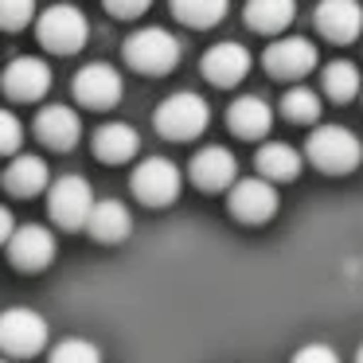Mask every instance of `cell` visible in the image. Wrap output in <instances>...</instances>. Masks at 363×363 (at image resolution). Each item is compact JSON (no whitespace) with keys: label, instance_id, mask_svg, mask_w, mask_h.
I'll use <instances>...</instances> for the list:
<instances>
[{"label":"cell","instance_id":"6da1fadb","mask_svg":"<svg viewBox=\"0 0 363 363\" xmlns=\"http://www.w3.org/2000/svg\"><path fill=\"white\" fill-rule=\"evenodd\" d=\"M305 157L313 160L320 172L344 176L363 160V145H359V137L344 125H316L305 141Z\"/></svg>","mask_w":363,"mask_h":363},{"label":"cell","instance_id":"5b68a950","mask_svg":"<svg viewBox=\"0 0 363 363\" xmlns=\"http://www.w3.org/2000/svg\"><path fill=\"white\" fill-rule=\"evenodd\" d=\"M90 211H94V191H90V184L82 176H59L48 188V215L63 230L86 227Z\"/></svg>","mask_w":363,"mask_h":363},{"label":"cell","instance_id":"8992f818","mask_svg":"<svg viewBox=\"0 0 363 363\" xmlns=\"http://www.w3.org/2000/svg\"><path fill=\"white\" fill-rule=\"evenodd\" d=\"M43 344H48V320L35 308H9V313H0V352L4 355L24 359V355L43 352Z\"/></svg>","mask_w":363,"mask_h":363},{"label":"cell","instance_id":"5bb4252c","mask_svg":"<svg viewBox=\"0 0 363 363\" xmlns=\"http://www.w3.org/2000/svg\"><path fill=\"white\" fill-rule=\"evenodd\" d=\"M35 137L55 152H71L82 137V121H79V113L63 102L43 106V110L35 113Z\"/></svg>","mask_w":363,"mask_h":363},{"label":"cell","instance_id":"7c38bea8","mask_svg":"<svg viewBox=\"0 0 363 363\" xmlns=\"http://www.w3.org/2000/svg\"><path fill=\"white\" fill-rule=\"evenodd\" d=\"M316 67V48L305 35H281L266 48V71L274 79H301Z\"/></svg>","mask_w":363,"mask_h":363},{"label":"cell","instance_id":"44dd1931","mask_svg":"<svg viewBox=\"0 0 363 363\" xmlns=\"http://www.w3.org/2000/svg\"><path fill=\"white\" fill-rule=\"evenodd\" d=\"M254 168H258V176H262V180H269V184L297 180V176H301V152L293 149V145L269 141V145H262V149H258Z\"/></svg>","mask_w":363,"mask_h":363},{"label":"cell","instance_id":"4316f807","mask_svg":"<svg viewBox=\"0 0 363 363\" xmlns=\"http://www.w3.org/2000/svg\"><path fill=\"white\" fill-rule=\"evenodd\" d=\"M35 0H0V28L4 32H20L24 24H32Z\"/></svg>","mask_w":363,"mask_h":363},{"label":"cell","instance_id":"4dcf8cb0","mask_svg":"<svg viewBox=\"0 0 363 363\" xmlns=\"http://www.w3.org/2000/svg\"><path fill=\"white\" fill-rule=\"evenodd\" d=\"M12 235H16V219H12L9 207H0V246H9Z\"/></svg>","mask_w":363,"mask_h":363},{"label":"cell","instance_id":"ffe728a7","mask_svg":"<svg viewBox=\"0 0 363 363\" xmlns=\"http://www.w3.org/2000/svg\"><path fill=\"white\" fill-rule=\"evenodd\" d=\"M86 230L98 242H125L129 230H133V215L121 199H98L86 219Z\"/></svg>","mask_w":363,"mask_h":363},{"label":"cell","instance_id":"7a4b0ae2","mask_svg":"<svg viewBox=\"0 0 363 363\" xmlns=\"http://www.w3.org/2000/svg\"><path fill=\"white\" fill-rule=\"evenodd\" d=\"M207 121H211V106L199 94H191V90L168 94L164 102L157 106V113H152L157 133L168 137V141H191V137H199L207 129Z\"/></svg>","mask_w":363,"mask_h":363},{"label":"cell","instance_id":"8fae6325","mask_svg":"<svg viewBox=\"0 0 363 363\" xmlns=\"http://www.w3.org/2000/svg\"><path fill=\"white\" fill-rule=\"evenodd\" d=\"M74 98L90 110H110L121 102V74L110 63H86L74 74Z\"/></svg>","mask_w":363,"mask_h":363},{"label":"cell","instance_id":"30bf717a","mask_svg":"<svg viewBox=\"0 0 363 363\" xmlns=\"http://www.w3.org/2000/svg\"><path fill=\"white\" fill-rule=\"evenodd\" d=\"M0 82H4V94H9L12 102H40L51 90V67L35 55H20L4 67Z\"/></svg>","mask_w":363,"mask_h":363},{"label":"cell","instance_id":"ac0fdd59","mask_svg":"<svg viewBox=\"0 0 363 363\" xmlns=\"http://www.w3.org/2000/svg\"><path fill=\"white\" fill-rule=\"evenodd\" d=\"M4 188L12 196L28 199V196H40L43 188H51V168L43 157H32V152H16L12 164L4 168Z\"/></svg>","mask_w":363,"mask_h":363},{"label":"cell","instance_id":"cb8c5ba5","mask_svg":"<svg viewBox=\"0 0 363 363\" xmlns=\"http://www.w3.org/2000/svg\"><path fill=\"white\" fill-rule=\"evenodd\" d=\"M320 86L332 102H352V98L359 94V71H355V63H347V59H336V63L324 67Z\"/></svg>","mask_w":363,"mask_h":363},{"label":"cell","instance_id":"52a82bcc","mask_svg":"<svg viewBox=\"0 0 363 363\" xmlns=\"http://www.w3.org/2000/svg\"><path fill=\"white\" fill-rule=\"evenodd\" d=\"M180 168L172 164L168 157H145L141 164L133 168V180H129V188H133V196L141 199V203L149 207H168L176 196H180Z\"/></svg>","mask_w":363,"mask_h":363},{"label":"cell","instance_id":"1f68e13d","mask_svg":"<svg viewBox=\"0 0 363 363\" xmlns=\"http://www.w3.org/2000/svg\"><path fill=\"white\" fill-rule=\"evenodd\" d=\"M355 363H363V344H359V352H355Z\"/></svg>","mask_w":363,"mask_h":363},{"label":"cell","instance_id":"277c9868","mask_svg":"<svg viewBox=\"0 0 363 363\" xmlns=\"http://www.w3.org/2000/svg\"><path fill=\"white\" fill-rule=\"evenodd\" d=\"M35 35H40V43L48 51H55V55H74V51L86 48L90 24H86V16H82V9H74V4H51V9H43L40 20H35Z\"/></svg>","mask_w":363,"mask_h":363},{"label":"cell","instance_id":"e0dca14e","mask_svg":"<svg viewBox=\"0 0 363 363\" xmlns=\"http://www.w3.org/2000/svg\"><path fill=\"white\" fill-rule=\"evenodd\" d=\"M227 125L235 137H246V141H258V137H266L269 129H274V110H269L266 98L258 94H242L230 102L227 110Z\"/></svg>","mask_w":363,"mask_h":363},{"label":"cell","instance_id":"9a60e30c","mask_svg":"<svg viewBox=\"0 0 363 363\" xmlns=\"http://www.w3.org/2000/svg\"><path fill=\"white\" fill-rule=\"evenodd\" d=\"M191 184L203 191H223L235 184L238 176V160L230 149H223V145H207V149H199L196 157H191Z\"/></svg>","mask_w":363,"mask_h":363},{"label":"cell","instance_id":"484cf974","mask_svg":"<svg viewBox=\"0 0 363 363\" xmlns=\"http://www.w3.org/2000/svg\"><path fill=\"white\" fill-rule=\"evenodd\" d=\"M48 363H102V352H98V344H90V340L71 336V340H59V344L51 347Z\"/></svg>","mask_w":363,"mask_h":363},{"label":"cell","instance_id":"f1b7e54d","mask_svg":"<svg viewBox=\"0 0 363 363\" xmlns=\"http://www.w3.org/2000/svg\"><path fill=\"white\" fill-rule=\"evenodd\" d=\"M289 363H340V355H336V347H328V344H305V347L293 352Z\"/></svg>","mask_w":363,"mask_h":363},{"label":"cell","instance_id":"d4e9b609","mask_svg":"<svg viewBox=\"0 0 363 363\" xmlns=\"http://www.w3.org/2000/svg\"><path fill=\"white\" fill-rule=\"evenodd\" d=\"M281 113L293 121V125H313L316 118H320V94L308 86H293L285 90L281 98Z\"/></svg>","mask_w":363,"mask_h":363},{"label":"cell","instance_id":"ba28073f","mask_svg":"<svg viewBox=\"0 0 363 363\" xmlns=\"http://www.w3.org/2000/svg\"><path fill=\"white\" fill-rule=\"evenodd\" d=\"M9 258L24 274H43L55 262V235L48 227H40V223H24L9 238Z\"/></svg>","mask_w":363,"mask_h":363},{"label":"cell","instance_id":"d6a6232c","mask_svg":"<svg viewBox=\"0 0 363 363\" xmlns=\"http://www.w3.org/2000/svg\"><path fill=\"white\" fill-rule=\"evenodd\" d=\"M0 363H12V359H0Z\"/></svg>","mask_w":363,"mask_h":363},{"label":"cell","instance_id":"f546056e","mask_svg":"<svg viewBox=\"0 0 363 363\" xmlns=\"http://www.w3.org/2000/svg\"><path fill=\"white\" fill-rule=\"evenodd\" d=\"M102 4H106V12H110V16L133 20V16H141V12H149L152 0H102Z\"/></svg>","mask_w":363,"mask_h":363},{"label":"cell","instance_id":"83f0119b","mask_svg":"<svg viewBox=\"0 0 363 363\" xmlns=\"http://www.w3.org/2000/svg\"><path fill=\"white\" fill-rule=\"evenodd\" d=\"M24 145V121L12 110H0V157H12Z\"/></svg>","mask_w":363,"mask_h":363},{"label":"cell","instance_id":"603a6c76","mask_svg":"<svg viewBox=\"0 0 363 363\" xmlns=\"http://www.w3.org/2000/svg\"><path fill=\"white\" fill-rule=\"evenodd\" d=\"M230 0H172V12L188 28H215L227 16Z\"/></svg>","mask_w":363,"mask_h":363},{"label":"cell","instance_id":"3957f363","mask_svg":"<svg viewBox=\"0 0 363 363\" xmlns=\"http://www.w3.org/2000/svg\"><path fill=\"white\" fill-rule=\"evenodd\" d=\"M180 51L184 48L172 32H164V28H141V32H133L125 40L121 55H125V63L137 74H168L180 63Z\"/></svg>","mask_w":363,"mask_h":363},{"label":"cell","instance_id":"d6986e66","mask_svg":"<svg viewBox=\"0 0 363 363\" xmlns=\"http://www.w3.org/2000/svg\"><path fill=\"white\" fill-rule=\"evenodd\" d=\"M137 149H141V137L125 121H106L94 133V157L106 160V164H125V160L137 157Z\"/></svg>","mask_w":363,"mask_h":363},{"label":"cell","instance_id":"2e32d148","mask_svg":"<svg viewBox=\"0 0 363 363\" xmlns=\"http://www.w3.org/2000/svg\"><path fill=\"white\" fill-rule=\"evenodd\" d=\"M203 74H207V82H215V86H238V82L250 74V51H246L242 43H235V40L215 43V48H207V55H203Z\"/></svg>","mask_w":363,"mask_h":363},{"label":"cell","instance_id":"9c48e42d","mask_svg":"<svg viewBox=\"0 0 363 363\" xmlns=\"http://www.w3.org/2000/svg\"><path fill=\"white\" fill-rule=\"evenodd\" d=\"M277 188L269 180H262V176H250V180H235L230 184V215L242 223H266L277 215Z\"/></svg>","mask_w":363,"mask_h":363},{"label":"cell","instance_id":"4fadbf2b","mask_svg":"<svg viewBox=\"0 0 363 363\" xmlns=\"http://www.w3.org/2000/svg\"><path fill=\"white\" fill-rule=\"evenodd\" d=\"M313 24L324 40L352 43L363 32V9H359V0H320L313 12Z\"/></svg>","mask_w":363,"mask_h":363},{"label":"cell","instance_id":"7402d4cb","mask_svg":"<svg viewBox=\"0 0 363 363\" xmlns=\"http://www.w3.org/2000/svg\"><path fill=\"white\" fill-rule=\"evenodd\" d=\"M246 24L254 28V32H285V28L293 24V16H297V4L293 0H246Z\"/></svg>","mask_w":363,"mask_h":363}]
</instances>
